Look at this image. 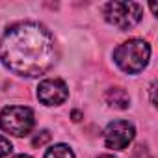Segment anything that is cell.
Instances as JSON below:
<instances>
[{
    "instance_id": "obj_1",
    "label": "cell",
    "mask_w": 158,
    "mask_h": 158,
    "mask_svg": "<svg viewBox=\"0 0 158 158\" xmlns=\"http://www.w3.org/2000/svg\"><path fill=\"white\" fill-rule=\"evenodd\" d=\"M56 56L52 34L39 23H17L0 37V63L19 76L45 74Z\"/></svg>"
},
{
    "instance_id": "obj_3",
    "label": "cell",
    "mask_w": 158,
    "mask_h": 158,
    "mask_svg": "<svg viewBox=\"0 0 158 158\" xmlns=\"http://www.w3.org/2000/svg\"><path fill=\"white\" fill-rule=\"evenodd\" d=\"M104 19L119 30L134 28L143 15V8L138 2H108L102 6Z\"/></svg>"
},
{
    "instance_id": "obj_2",
    "label": "cell",
    "mask_w": 158,
    "mask_h": 158,
    "mask_svg": "<svg viewBox=\"0 0 158 158\" xmlns=\"http://www.w3.org/2000/svg\"><path fill=\"white\" fill-rule=\"evenodd\" d=\"M149 58H151V47L141 39H128L114 50L115 65L128 74L143 71L149 63Z\"/></svg>"
},
{
    "instance_id": "obj_10",
    "label": "cell",
    "mask_w": 158,
    "mask_h": 158,
    "mask_svg": "<svg viewBox=\"0 0 158 158\" xmlns=\"http://www.w3.org/2000/svg\"><path fill=\"white\" fill-rule=\"evenodd\" d=\"M11 151H13L11 141H10L8 138H4V136H0V158H2V156H8Z\"/></svg>"
},
{
    "instance_id": "obj_4",
    "label": "cell",
    "mask_w": 158,
    "mask_h": 158,
    "mask_svg": "<svg viewBox=\"0 0 158 158\" xmlns=\"http://www.w3.org/2000/svg\"><path fill=\"white\" fill-rule=\"evenodd\" d=\"M35 117L28 106H6L0 112V127L13 136H26L34 128Z\"/></svg>"
},
{
    "instance_id": "obj_7",
    "label": "cell",
    "mask_w": 158,
    "mask_h": 158,
    "mask_svg": "<svg viewBox=\"0 0 158 158\" xmlns=\"http://www.w3.org/2000/svg\"><path fill=\"white\" fill-rule=\"evenodd\" d=\"M104 99H106L108 106H112L115 110H125V108L130 106V97L123 88H110L106 91Z\"/></svg>"
},
{
    "instance_id": "obj_12",
    "label": "cell",
    "mask_w": 158,
    "mask_h": 158,
    "mask_svg": "<svg viewBox=\"0 0 158 158\" xmlns=\"http://www.w3.org/2000/svg\"><path fill=\"white\" fill-rule=\"evenodd\" d=\"M13 158H32V156H28V154H17V156H13Z\"/></svg>"
},
{
    "instance_id": "obj_13",
    "label": "cell",
    "mask_w": 158,
    "mask_h": 158,
    "mask_svg": "<svg viewBox=\"0 0 158 158\" xmlns=\"http://www.w3.org/2000/svg\"><path fill=\"white\" fill-rule=\"evenodd\" d=\"M101 158H114V156H110V154H104V156H101Z\"/></svg>"
},
{
    "instance_id": "obj_9",
    "label": "cell",
    "mask_w": 158,
    "mask_h": 158,
    "mask_svg": "<svg viewBox=\"0 0 158 158\" xmlns=\"http://www.w3.org/2000/svg\"><path fill=\"white\" fill-rule=\"evenodd\" d=\"M47 141H50V134H48V130H41V132H37V134L34 136L32 145L37 149V147H43Z\"/></svg>"
},
{
    "instance_id": "obj_5",
    "label": "cell",
    "mask_w": 158,
    "mask_h": 158,
    "mask_svg": "<svg viewBox=\"0 0 158 158\" xmlns=\"http://www.w3.org/2000/svg\"><path fill=\"white\" fill-rule=\"evenodd\" d=\"M134 125L123 119L112 121L106 128H104V143L108 149L114 151H123L125 147H128V143L134 139Z\"/></svg>"
},
{
    "instance_id": "obj_6",
    "label": "cell",
    "mask_w": 158,
    "mask_h": 158,
    "mask_svg": "<svg viewBox=\"0 0 158 158\" xmlns=\"http://www.w3.org/2000/svg\"><path fill=\"white\" fill-rule=\"evenodd\" d=\"M67 97H69L67 84L63 80H60V78H47L37 88V99L45 106H58V104L65 102Z\"/></svg>"
},
{
    "instance_id": "obj_11",
    "label": "cell",
    "mask_w": 158,
    "mask_h": 158,
    "mask_svg": "<svg viewBox=\"0 0 158 158\" xmlns=\"http://www.w3.org/2000/svg\"><path fill=\"white\" fill-rule=\"evenodd\" d=\"M154 89H156V86L152 84V86H151V102H152V104H156V101H154Z\"/></svg>"
},
{
    "instance_id": "obj_8",
    "label": "cell",
    "mask_w": 158,
    "mask_h": 158,
    "mask_svg": "<svg viewBox=\"0 0 158 158\" xmlns=\"http://www.w3.org/2000/svg\"><path fill=\"white\" fill-rule=\"evenodd\" d=\"M45 158H74V152H73L67 145L60 143V145L50 147V149L45 152Z\"/></svg>"
}]
</instances>
